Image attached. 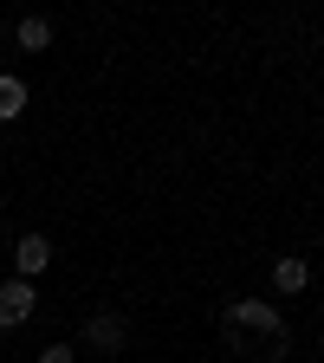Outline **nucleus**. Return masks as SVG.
Segmentation results:
<instances>
[{"label":"nucleus","mask_w":324,"mask_h":363,"mask_svg":"<svg viewBox=\"0 0 324 363\" xmlns=\"http://www.w3.org/2000/svg\"><path fill=\"white\" fill-rule=\"evenodd\" d=\"M39 363H78V350H72V344H45Z\"/></svg>","instance_id":"6e6552de"},{"label":"nucleus","mask_w":324,"mask_h":363,"mask_svg":"<svg viewBox=\"0 0 324 363\" xmlns=\"http://www.w3.org/2000/svg\"><path fill=\"white\" fill-rule=\"evenodd\" d=\"M84 344L104 350V357H117V350L130 344V325H123L117 311H91V318H84Z\"/></svg>","instance_id":"f03ea898"},{"label":"nucleus","mask_w":324,"mask_h":363,"mask_svg":"<svg viewBox=\"0 0 324 363\" xmlns=\"http://www.w3.org/2000/svg\"><path fill=\"white\" fill-rule=\"evenodd\" d=\"M13 39H20V52H45V45H52V20H39V13H26V20L13 26Z\"/></svg>","instance_id":"0eeeda50"},{"label":"nucleus","mask_w":324,"mask_h":363,"mask_svg":"<svg viewBox=\"0 0 324 363\" xmlns=\"http://www.w3.org/2000/svg\"><path fill=\"white\" fill-rule=\"evenodd\" d=\"M220 344L247 357V363H286L292 357V331H286V318L259 305V298H234L220 311Z\"/></svg>","instance_id":"f257e3e1"},{"label":"nucleus","mask_w":324,"mask_h":363,"mask_svg":"<svg viewBox=\"0 0 324 363\" xmlns=\"http://www.w3.org/2000/svg\"><path fill=\"white\" fill-rule=\"evenodd\" d=\"M13 117H26V78L0 72V123H13Z\"/></svg>","instance_id":"423d86ee"},{"label":"nucleus","mask_w":324,"mask_h":363,"mask_svg":"<svg viewBox=\"0 0 324 363\" xmlns=\"http://www.w3.org/2000/svg\"><path fill=\"white\" fill-rule=\"evenodd\" d=\"M272 286H279L286 298L311 292V259H298V253H279V259H272Z\"/></svg>","instance_id":"39448f33"},{"label":"nucleus","mask_w":324,"mask_h":363,"mask_svg":"<svg viewBox=\"0 0 324 363\" xmlns=\"http://www.w3.org/2000/svg\"><path fill=\"white\" fill-rule=\"evenodd\" d=\"M33 311H39V292L26 279H7V286H0V331H20Z\"/></svg>","instance_id":"7ed1b4c3"},{"label":"nucleus","mask_w":324,"mask_h":363,"mask_svg":"<svg viewBox=\"0 0 324 363\" xmlns=\"http://www.w3.org/2000/svg\"><path fill=\"white\" fill-rule=\"evenodd\" d=\"M13 266H20V279L33 286L39 272H52V240H45V234H20L13 240Z\"/></svg>","instance_id":"20e7f679"}]
</instances>
